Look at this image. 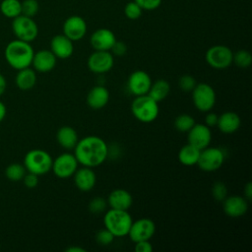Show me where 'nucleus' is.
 Masks as SVG:
<instances>
[{"label": "nucleus", "instance_id": "nucleus-1", "mask_svg": "<svg viewBox=\"0 0 252 252\" xmlns=\"http://www.w3.org/2000/svg\"><path fill=\"white\" fill-rule=\"evenodd\" d=\"M74 155L79 164L94 168L102 164L107 158L108 146L100 137L87 136L78 141Z\"/></svg>", "mask_w": 252, "mask_h": 252}, {"label": "nucleus", "instance_id": "nucleus-2", "mask_svg": "<svg viewBox=\"0 0 252 252\" xmlns=\"http://www.w3.org/2000/svg\"><path fill=\"white\" fill-rule=\"evenodd\" d=\"M34 51L30 42L15 39L10 41L4 51L7 63L16 70H21L32 65Z\"/></svg>", "mask_w": 252, "mask_h": 252}, {"label": "nucleus", "instance_id": "nucleus-3", "mask_svg": "<svg viewBox=\"0 0 252 252\" xmlns=\"http://www.w3.org/2000/svg\"><path fill=\"white\" fill-rule=\"evenodd\" d=\"M132 221L133 220L128 211L110 209L104 214L103 217L104 227L108 229L114 235V237L126 236Z\"/></svg>", "mask_w": 252, "mask_h": 252}, {"label": "nucleus", "instance_id": "nucleus-4", "mask_svg": "<svg viewBox=\"0 0 252 252\" xmlns=\"http://www.w3.org/2000/svg\"><path fill=\"white\" fill-rule=\"evenodd\" d=\"M131 112L140 122L151 123L158 116V102L154 100L148 94L135 96L131 103Z\"/></svg>", "mask_w": 252, "mask_h": 252}, {"label": "nucleus", "instance_id": "nucleus-5", "mask_svg": "<svg viewBox=\"0 0 252 252\" xmlns=\"http://www.w3.org/2000/svg\"><path fill=\"white\" fill-rule=\"evenodd\" d=\"M52 160L51 156L46 151L33 149L26 154L23 164L27 171L40 176L51 170Z\"/></svg>", "mask_w": 252, "mask_h": 252}, {"label": "nucleus", "instance_id": "nucleus-6", "mask_svg": "<svg viewBox=\"0 0 252 252\" xmlns=\"http://www.w3.org/2000/svg\"><path fill=\"white\" fill-rule=\"evenodd\" d=\"M192 100L194 106L201 112L212 110L216 104V92L207 83H199L192 91Z\"/></svg>", "mask_w": 252, "mask_h": 252}, {"label": "nucleus", "instance_id": "nucleus-7", "mask_svg": "<svg viewBox=\"0 0 252 252\" xmlns=\"http://www.w3.org/2000/svg\"><path fill=\"white\" fill-rule=\"evenodd\" d=\"M12 30L17 39L32 42L38 34V28L32 18L19 15L13 19Z\"/></svg>", "mask_w": 252, "mask_h": 252}, {"label": "nucleus", "instance_id": "nucleus-8", "mask_svg": "<svg viewBox=\"0 0 252 252\" xmlns=\"http://www.w3.org/2000/svg\"><path fill=\"white\" fill-rule=\"evenodd\" d=\"M224 158V153L220 148L207 147L200 151L197 165L203 171H215L222 165Z\"/></svg>", "mask_w": 252, "mask_h": 252}, {"label": "nucleus", "instance_id": "nucleus-9", "mask_svg": "<svg viewBox=\"0 0 252 252\" xmlns=\"http://www.w3.org/2000/svg\"><path fill=\"white\" fill-rule=\"evenodd\" d=\"M233 52L225 45L211 46L205 55L207 63L214 69H225L232 63Z\"/></svg>", "mask_w": 252, "mask_h": 252}, {"label": "nucleus", "instance_id": "nucleus-10", "mask_svg": "<svg viewBox=\"0 0 252 252\" xmlns=\"http://www.w3.org/2000/svg\"><path fill=\"white\" fill-rule=\"evenodd\" d=\"M79 162L74 154L63 153L52 160L51 170L58 178H69L77 170Z\"/></svg>", "mask_w": 252, "mask_h": 252}, {"label": "nucleus", "instance_id": "nucleus-11", "mask_svg": "<svg viewBox=\"0 0 252 252\" xmlns=\"http://www.w3.org/2000/svg\"><path fill=\"white\" fill-rule=\"evenodd\" d=\"M156 232L155 222L148 218L138 219L132 221L128 236L135 243L143 240H150Z\"/></svg>", "mask_w": 252, "mask_h": 252}, {"label": "nucleus", "instance_id": "nucleus-12", "mask_svg": "<svg viewBox=\"0 0 252 252\" xmlns=\"http://www.w3.org/2000/svg\"><path fill=\"white\" fill-rule=\"evenodd\" d=\"M114 58L110 51L94 50L88 58V67L94 74H104L110 71Z\"/></svg>", "mask_w": 252, "mask_h": 252}, {"label": "nucleus", "instance_id": "nucleus-13", "mask_svg": "<svg viewBox=\"0 0 252 252\" xmlns=\"http://www.w3.org/2000/svg\"><path fill=\"white\" fill-rule=\"evenodd\" d=\"M151 76L143 70H136L128 78L127 87L129 92L135 95H144L149 93V90L152 85Z\"/></svg>", "mask_w": 252, "mask_h": 252}, {"label": "nucleus", "instance_id": "nucleus-14", "mask_svg": "<svg viewBox=\"0 0 252 252\" xmlns=\"http://www.w3.org/2000/svg\"><path fill=\"white\" fill-rule=\"evenodd\" d=\"M188 144L194 146L200 151L209 147L212 141L211 128L204 123H195L187 132Z\"/></svg>", "mask_w": 252, "mask_h": 252}, {"label": "nucleus", "instance_id": "nucleus-15", "mask_svg": "<svg viewBox=\"0 0 252 252\" xmlns=\"http://www.w3.org/2000/svg\"><path fill=\"white\" fill-rule=\"evenodd\" d=\"M87 23L80 16H70L63 24V34L72 41L81 40L87 33Z\"/></svg>", "mask_w": 252, "mask_h": 252}, {"label": "nucleus", "instance_id": "nucleus-16", "mask_svg": "<svg viewBox=\"0 0 252 252\" xmlns=\"http://www.w3.org/2000/svg\"><path fill=\"white\" fill-rule=\"evenodd\" d=\"M115 41L116 37L113 32L104 28L94 31L90 37V43L94 50L110 51Z\"/></svg>", "mask_w": 252, "mask_h": 252}, {"label": "nucleus", "instance_id": "nucleus-17", "mask_svg": "<svg viewBox=\"0 0 252 252\" xmlns=\"http://www.w3.org/2000/svg\"><path fill=\"white\" fill-rule=\"evenodd\" d=\"M222 209L226 216L230 218H239L246 214L248 203L242 196L231 195L227 196L222 201Z\"/></svg>", "mask_w": 252, "mask_h": 252}, {"label": "nucleus", "instance_id": "nucleus-18", "mask_svg": "<svg viewBox=\"0 0 252 252\" xmlns=\"http://www.w3.org/2000/svg\"><path fill=\"white\" fill-rule=\"evenodd\" d=\"M73 176L76 187L83 192L91 191L96 182V175L92 167L82 165V167L77 168Z\"/></svg>", "mask_w": 252, "mask_h": 252}, {"label": "nucleus", "instance_id": "nucleus-19", "mask_svg": "<svg viewBox=\"0 0 252 252\" xmlns=\"http://www.w3.org/2000/svg\"><path fill=\"white\" fill-rule=\"evenodd\" d=\"M50 50L56 58L67 59L73 54V41L64 34H56L51 38Z\"/></svg>", "mask_w": 252, "mask_h": 252}, {"label": "nucleus", "instance_id": "nucleus-20", "mask_svg": "<svg viewBox=\"0 0 252 252\" xmlns=\"http://www.w3.org/2000/svg\"><path fill=\"white\" fill-rule=\"evenodd\" d=\"M57 58L51 52V50L42 49L37 52H34L32 65L33 69L39 73H47L54 69L56 65Z\"/></svg>", "mask_w": 252, "mask_h": 252}, {"label": "nucleus", "instance_id": "nucleus-21", "mask_svg": "<svg viewBox=\"0 0 252 252\" xmlns=\"http://www.w3.org/2000/svg\"><path fill=\"white\" fill-rule=\"evenodd\" d=\"M106 202L110 209L128 211L133 204V197L127 190L117 188L109 193Z\"/></svg>", "mask_w": 252, "mask_h": 252}, {"label": "nucleus", "instance_id": "nucleus-22", "mask_svg": "<svg viewBox=\"0 0 252 252\" xmlns=\"http://www.w3.org/2000/svg\"><path fill=\"white\" fill-rule=\"evenodd\" d=\"M110 94L108 90L103 86L93 87L87 94V104L94 109L103 108L109 101Z\"/></svg>", "mask_w": 252, "mask_h": 252}, {"label": "nucleus", "instance_id": "nucleus-23", "mask_svg": "<svg viewBox=\"0 0 252 252\" xmlns=\"http://www.w3.org/2000/svg\"><path fill=\"white\" fill-rule=\"evenodd\" d=\"M241 124L240 117L233 111H225L219 116L217 127L223 134H232L236 132Z\"/></svg>", "mask_w": 252, "mask_h": 252}, {"label": "nucleus", "instance_id": "nucleus-24", "mask_svg": "<svg viewBox=\"0 0 252 252\" xmlns=\"http://www.w3.org/2000/svg\"><path fill=\"white\" fill-rule=\"evenodd\" d=\"M56 139L58 144L66 150H74L75 146L79 141L77 131L73 127L68 125L62 126L58 129Z\"/></svg>", "mask_w": 252, "mask_h": 252}, {"label": "nucleus", "instance_id": "nucleus-25", "mask_svg": "<svg viewBox=\"0 0 252 252\" xmlns=\"http://www.w3.org/2000/svg\"><path fill=\"white\" fill-rule=\"evenodd\" d=\"M16 86L22 91L32 90L36 83V74L34 69L30 67L18 70L15 78Z\"/></svg>", "mask_w": 252, "mask_h": 252}, {"label": "nucleus", "instance_id": "nucleus-26", "mask_svg": "<svg viewBox=\"0 0 252 252\" xmlns=\"http://www.w3.org/2000/svg\"><path fill=\"white\" fill-rule=\"evenodd\" d=\"M200 155V150L194 146L187 144L183 146L178 152V160L186 166H191L197 164Z\"/></svg>", "mask_w": 252, "mask_h": 252}, {"label": "nucleus", "instance_id": "nucleus-27", "mask_svg": "<svg viewBox=\"0 0 252 252\" xmlns=\"http://www.w3.org/2000/svg\"><path fill=\"white\" fill-rule=\"evenodd\" d=\"M169 91H170V86L168 82L163 79H159L152 83L149 93L147 94L157 102H159L168 95Z\"/></svg>", "mask_w": 252, "mask_h": 252}, {"label": "nucleus", "instance_id": "nucleus-28", "mask_svg": "<svg viewBox=\"0 0 252 252\" xmlns=\"http://www.w3.org/2000/svg\"><path fill=\"white\" fill-rule=\"evenodd\" d=\"M0 11L5 17L14 19L21 15V1L3 0L0 4Z\"/></svg>", "mask_w": 252, "mask_h": 252}, {"label": "nucleus", "instance_id": "nucleus-29", "mask_svg": "<svg viewBox=\"0 0 252 252\" xmlns=\"http://www.w3.org/2000/svg\"><path fill=\"white\" fill-rule=\"evenodd\" d=\"M27 172V169L24 164L19 163V162H13L10 163L6 169H5V175L6 177L14 182L20 181L23 179Z\"/></svg>", "mask_w": 252, "mask_h": 252}, {"label": "nucleus", "instance_id": "nucleus-30", "mask_svg": "<svg viewBox=\"0 0 252 252\" xmlns=\"http://www.w3.org/2000/svg\"><path fill=\"white\" fill-rule=\"evenodd\" d=\"M195 119L189 114H179L174 119V127L179 132H188L195 124Z\"/></svg>", "mask_w": 252, "mask_h": 252}, {"label": "nucleus", "instance_id": "nucleus-31", "mask_svg": "<svg viewBox=\"0 0 252 252\" xmlns=\"http://www.w3.org/2000/svg\"><path fill=\"white\" fill-rule=\"evenodd\" d=\"M232 62L240 68H247L252 63V55L249 51L240 49L235 53H233Z\"/></svg>", "mask_w": 252, "mask_h": 252}, {"label": "nucleus", "instance_id": "nucleus-32", "mask_svg": "<svg viewBox=\"0 0 252 252\" xmlns=\"http://www.w3.org/2000/svg\"><path fill=\"white\" fill-rule=\"evenodd\" d=\"M38 9L39 5L36 0H24L21 2V15L32 18L37 14Z\"/></svg>", "mask_w": 252, "mask_h": 252}, {"label": "nucleus", "instance_id": "nucleus-33", "mask_svg": "<svg viewBox=\"0 0 252 252\" xmlns=\"http://www.w3.org/2000/svg\"><path fill=\"white\" fill-rule=\"evenodd\" d=\"M212 195L216 201L222 202L227 197V187L221 181H216L212 186Z\"/></svg>", "mask_w": 252, "mask_h": 252}, {"label": "nucleus", "instance_id": "nucleus-34", "mask_svg": "<svg viewBox=\"0 0 252 252\" xmlns=\"http://www.w3.org/2000/svg\"><path fill=\"white\" fill-rule=\"evenodd\" d=\"M143 9L135 2L131 1L124 7V14L129 20H138L142 16Z\"/></svg>", "mask_w": 252, "mask_h": 252}, {"label": "nucleus", "instance_id": "nucleus-35", "mask_svg": "<svg viewBox=\"0 0 252 252\" xmlns=\"http://www.w3.org/2000/svg\"><path fill=\"white\" fill-rule=\"evenodd\" d=\"M107 207V202L105 199L97 196L91 200L89 203V210L93 214H100L105 211Z\"/></svg>", "mask_w": 252, "mask_h": 252}, {"label": "nucleus", "instance_id": "nucleus-36", "mask_svg": "<svg viewBox=\"0 0 252 252\" xmlns=\"http://www.w3.org/2000/svg\"><path fill=\"white\" fill-rule=\"evenodd\" d=\"M196 85V79L191 75H183L178 79V87L183 92H192Z\"/></svg>", "mask_w": 252, "mask_h": 252}, {"label": "nucleus", "instance_id": "nucleus-37", "mask_svg": "<svg viewBox=\"0 0 252 252\" xmlns=\"http://www.w3.org/2000/svg\"><path fill=\"white\" fill-rule=\"evenodd\" d=\"M95 240L99 245L107 246L114 240V235L105 227L102 229H99L95 234Z\"/></svg>", "mask_w": 252, "mask_h": 252}, {"label": "nucleus", "instance_id": "nucleus-38", "mask_svg": "<svg viewBox=\"0 0 252 252\" xmlns=\"http://www.w3.org/2000/svg\"><path fill=\"white\" fill-rule=\"evenodd\" d=\"M143 10H155L159 7L161 0H134Z\"/></svg>", "mask_w": 252, "mask_h": 252}, {"label": "nucleus", "instance_id": "nucleus-39", "mask_svg": "<svg viewBox=\"0 0 252 252\" xmlns=\"http://www.w3.org/2000/svg\"><path fill=\"white\" fill-rule=\"evenodd\" d=\"M22 180H23L26 187L32 189V188H34L35 186H37V184H38V175L27 171Z\"/></svg>", "mask_w": 252, "mask_h": 252}, {"label": "nucleus", "instance_id": "nucleus-40", "mask_svg": "<svg viewBox=\"0 0 252 252\" xmlns=\"http://www.w3.org/2000/svg\"><path fill=\"white\" fill-rule=\"evenodd\" d=\"M110 52L112 53V55H116V56H123L126 52H127V46L123 41L117 40L114 42V44L112 45Z\"/></svg>", "mask_w": 252, "mask_h": 252}, {"label": "nucleus", "instance_id": "nucleus-41", "mask_svg": "<svg viewBox=\"0 0 252 252\" xmlns=\"http://www.w3.org/2000/svg\"><path fill=\"white\" fill-rule=\"evenodd\" d=\"M136 252H152L153 251V245L150 242V240H143L135 242L134 247Z\"/></svg>", "mask_w": 252, "mask_h": 252}, {"label": "nucleus", "instance_id": "nucleus-42", "mask_svg": "<svg viewBox=\"0 0 252 252\" xmlns=\"http://www.w3.org/2000/svg\"><path fill=\"white\" fill-rule=\"evenodd\" d=\"M218 120H219V115H217L215 112H212L211 110L207 112L206 117H205V125H207L208 127L212 128V127H216L218 124Z\"/></svg>", "mask_w": 252, "mask_h": 252}, {"label": "nucleus", "instance_id": "nucleus-43", "mask_svg": "<svg viewBox=\"0 0 252 252\" xmlns=\"http://www.w3.org/2000/svg\"><path fill=\"white\" fill-rule=\"evenodd\" d=\"M244 198L247 200V201H250L251 198H252V184L251 182H247L246 185L244 186Z\"/></svg>", "mask_w": 252, "mask_h": 252}, {"label": "nucleus", "instance_id": "nucleus-44", "mask_svg": "<svg viewBox=\"0 0 252 252\" xmlns=\"http://www.w3.org/2000/svg\"><path fill=\"white\" fill-rule=\"evenodd\" d=\"M7 89V81L6 78L0 74V95H2Z\"/></svg>", "mask_w": 252, "mask_h": 252}, {"label": "nucleus", "instance_id": "nucleus-45", "mask_svg": "<svg viewBox=\"0 0 252 252\" xmlns=\"http://www.w3.org/2000/svg\"><path fill=\"white\" fill-rule=\"evenodd\" d=\"M6 112H7V110H6L5 104L2 101H0V122L4 120V118L6 116Z\"/></svg>", "mask_w": 252, "mask_h": 252}, {"label": "nucleus", "instance_id": "nucleus-46", "mask_svg": "<svg viewBox=\"0 0 252 252\" xmlns=\"http://www.w3.org/2000/svg\"><path fill=\"white\" fill-rule=\"evenodd\" d=\"M66 252H86V250L79 246H71L66 249Z\"/></svg>", "mask_w": 252, "mask_h": 252}]
</instances>
